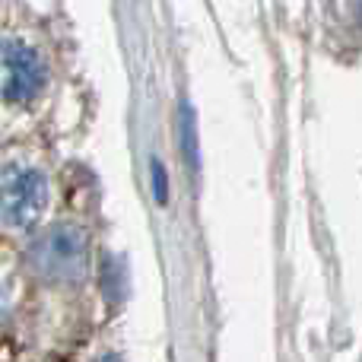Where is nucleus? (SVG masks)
<instances>
[{"instance_id":"nucleus-1","label":"nucleus","mask_w":362,"mask_h":362,"mask_svg":"<svg viewBox=\"0 0 362 362\" xmlns=\"http://www.w3.org/2000/svg\"><path fill=\"white\" fill-rule=\"evenodd\" d=\"M89 248L86 232L76 226L57 223L32 242L29 267L48 283H76L86 276Z\"/></svg>"},{"instance_id":"nucleus-2","label":"nucleus","mask_w":362,"mask_h":362,"mask_svg":"<svg viewBox=\"0 0 362 362\" xmlns=\"http://www.w3.org/2000/svg\"><path fill=\"white\" fill-rule=\"evenodd\" d=\"M48 204V181L38 169L10 165L0 175V219L13 229H29Z\"/></svg>"},{"instance_id":"nucleus-3","label":"nucleus","mask_w":362,"mask_h":362,"mask_svg":"<svg viewBox=\"0 0 362 362\" xmlns=\"http://www.w3.org/2000/svg\"><path fill=\"white\" fill-rule=\"evenodd\" d=\"M0 57H4V67H6V83H4V95L6 102H32L45 86V64L38 57L35 48H29L25 42H10L0 45Z\"/></svg>"},{"instance_id":"nucleus-4","label":"nucleus","mask_w":362,"mask_h":362,"mask_svg":"<svg viewBox=\"0 0 362 362\" xmlns=\"http://www.w3.org/2000/svg\"><path fill=\"white\" fill-rule=\"evenodd\" d=\"M181 134H185V153H187V165L191 169H197V134H194V115L191 108L185 105V112H181Z\"/></svg>"},{"instance_id":"nucleus-5","label":"nucleus","mask_w":362,"mask_h":362,"mask_svg":"<svg viewBox=\"0 0 362 362\" xmlns=\"http://www.w3.org/2000/svg\"><path fill=\"white\" fill-rule=\"evenodd\" d=\"M153 185H156V200L165 204V172L159 163H153Z\"/></svg>"}]
</instances>
